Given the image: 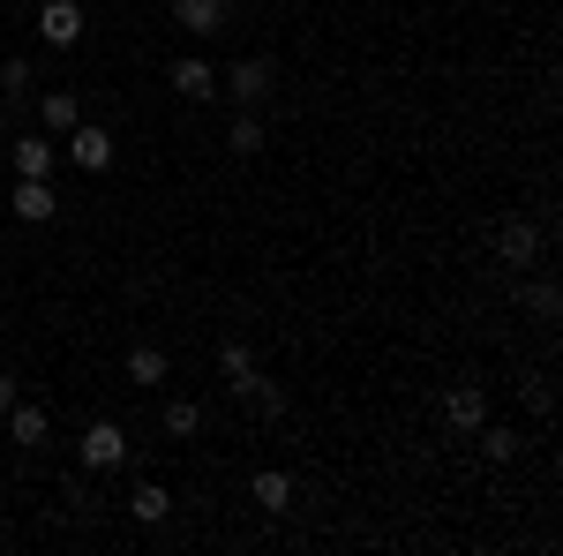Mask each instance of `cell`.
<instances>
[{
	"mask_svg": "<svg viewBox=\"0 0 563 556\" xmlns=\"http://www.w3.org/2000/svg\"><path fill=\"white\" fill-rule=\"evenodd\" d=\"M60 159H68L76 173H90V181H98V173H113L121 143H113V129H106V121H76V129L60 135Z\"/></svg>",
	"mask_w": 563,
	"mask_h": 556,
	"instance_id": "obj_1",
	"label": "cell"
},
{
	"mask_svg": "<svg viewBox=\"0 0 563 556\" xmlns=\"http://www.w3.org/2000/svg\"><path fill=\"white\" fill-rule=\"evenodd\" d=\"M218 90L233 98V106H271V90H278V61H263V53H249V61H233V68H218Z\"/></svg>",
	"mask_w": 563,
	"mask_h": 556,
	"instance_id": "obj_2",
	"label": "cell"
},
{
	"mask_svg": "<svg viewBox=\"0 0 563 556\" xmlns=\"http://www.w3.org/2000/svg\"><path fill=\"white\" fill-rule=\"evenodd\" d=\"M129 451H135V444H129V428H121V422H90L84 428V473H121V467H129Z\"/></svg>",
	"mask_w": 563,
	"mask_h": 556,
	"instance_id": "obj_3",
	"label": "cell"
},
{
	"mask_svg": "<svg viewBox=\"0 0 563 556\" xmlns=\"http://www.w3.org/2000/svg\"><path fill=\"white\" fill-rule=\"evenodd\" d=\"M166 84H174V98H188V106H211L218 98V68L203 61V53H180L174 68H166Z\"/></svg>",
	"mask_w": 563,
	"mask_h": 556,
	"instance_id": "obj_4",
	"label": "cell"
},
{
	"mask_svg": "<svg viewBox=\"0 0 563 556\" xmlns=\"http://www.w3.org/2000/svg\"><path fill=\"white\" fill-rule=\"evenodd\" d=\"M38 39L53 45V53L84 45V8H76V0H38Z\"/></svg>",
	"mask_w": 563,
	"mask_h": 556,
	"instance_id": "obj_5",
	"label": "cell"
},
{
	"mask_svg": "<svg viewBox=\"0 0 563 556\" xmlns=\"http://www.w3.org/2000/svg\"><path fill=\"white\" fill-rule=\"evenodd\" d=\"M496 257L511 263V271H533V263H541V226H533V218H504V226H496Z\"/></svg>",
	"mask_w": 563,
	"mask_h": 556,
	"instance_id": "obj_6",
	"label": "cell"
},
{
	"mask_svg": "<svg viewBox=\"0 0 563 556\" xmlns=\"http://www.w3.org/2000/svg\"><path fill=\"white\" fill-rule=\"evenodd\" d=\"M8 166H15V181H53V166H60V143L53 135H15V151H8Z\"/></svg>",
	"mask_w": 563,
	"mask_h": 556,
	"instance_id": "obj_7",
	"label": "cell"
},
{
	"mask_svg": "<svg viewBox=\"0 0 563 556\" xmlns=\"http://www.w3.org/2000/svg\"><path fill=\"white\" fill-rule=\"evenodd\" d=\"M174 23L203 45V39H218V31H233V8H225V0H174Z\"/></svg>",
	"mask_w": 563,
	"mask_h": 556,
	"instance_id": "obj_8",
	"label": "cell"
},
{
	"mask_svg": "<svg viewBox=\"0 0 563 556\" xmlns=\"http://www.w3.org/2000/svg\"><path fill=\"white\" fill-rule=\"evenodd\" d=\"M443 422L459 428V436H474V428L488 422V391H481V384H451V391H443Z\"/></svg>",
	"mask_w": 563,
	"mask_h": 556,
	"instance_id": "obj_9",
	"label": "cell"
},
{
	"mask_svg": "<svg viewBox=\"0 0 563 556\" xmlns=\"http://www.w3.org/2000/svg\"><path fill=\"white\" fill-rule=\"evenodd\" d=\"M8 211L23 218V226H45V218H60V196H53V181H15Z\"/></svg>",
	"mask_w": 563,
	"mask_h": 556,
	"instance_id": "obj_10",
	"label": "cell"
},
{
	"mask_svg": "<svg viewBox=\"0 0 563 556\" xmlns=\"http://www.w3.org/2000/svg\"><path fill=\"white\" fill-rule=\"evenodd\" d=\"M0 422H8V444H23V451H45V436H53L45 406H23V399H15V406H8Z\"/></svg>",
	"mask_w": 563,
	"mask_h": 556,
	"instance_id": "obj_11",
	"label": "cell"
},
{
	"mask_svg": "<svg viewBox=\"0 0 563 556\" xmlns=\"http://www.w3.org/2000/svg\"><path fill=\"white\" fill-rule=\"evenodd\" d=\"M474 444H481V459H488V467H511V459L526 451V436H519L511 422H481V428H474Z\"/></svg>",
	"mask_w": 563,
	"mask_h": 556,
	"instance_id": "obj_12",
	"label": "cell"
},
{
	"mask_svg": "<svg viewBox=\"0 0 563 556\" xmlns=\"http://www.w3.org/2000/svg\"><path fill=\"white\" fill-rule=\"evenodd\" d=\"M263 143H271V121H263L256 106H241V113H233V129H225V151H233V159H256Z\"/></svg>",
	"mask_w": 563,
	"mask_h": 556,
	"instance_id": "obj_13",
	"label": "cell"
},
{
	"mask_svg": "<svg viewBox=\"0 0 563 556\" xmlns=\"http://www.w3.org/2000/svg\"><path fill=\"white\" fill-rule=\"evenodd\" d=\"M233 399H241V406H256L263 422H278V414H286V384H271V377H256V369L233 384Z\"/></svg>",
	"mask_w": 563,
	"mask_h": 556,
	"instance_id": "obj_14",
	"label": "cell"
},
{
	"mask_svg": "<svg viewBox=\"0 0 563 556\" xmlns=\"http://www.w3.org/2000/svg\"><path fill=\"white\" fill-rule=\"evenodd\" d=\"M31 90H38V61H31V53H0V98L23 106Z\"/></svg>",
	"mask_w": 563,
	"mask_h": 556,
	"instance_id": "obj_15",
	"label": "cell"
},
{
	"mask_svg": "<svg viewBox=\"0 0 563 556\" xmlns=\"http://www.w3.org/2000/svg\"><path fill=\"white\" fill-rule=\"evenodd\" d=\"M76 121H84V98H76V90H45L38 98V129L45 135H68Z\"/></svg>",
	"mask_w": 563,
	"mask_h": 556,
	"instance_id": "obj_16",
	"label": "cell"
},
{
	"mask_svg": "<svg viewBox=\"0 0 563 556\" xmlns=\"http://www.w3.org/2000/svg\"><path fill=\"white\" fill-rule=\"evenodd\" d=\"M166 512H174V489H166V481H135L129 489V519L135 526H158Z\"/></svg>",
	"mask_w": 563,
	"mask_h": 556,
	"instance_id": "obj_17",
	"label": "cell"
},
{
	"mask_svg": "<svg viewBox=\"0 0 563 556\" xmlns=\"http://www.w3.org/2000/svg\"><path fill=\"white\" fill-rule=\"evenodd\" d=\"M249 497H256V504H263L271 519H278V512H294V481H286L278 467H263L256 481H249Z\"/></svg>",
	"mask_w": 563,
	"mask_h": 556,
	"instance_id": "obj_18",
	"label": "cell"
},
{
	"mask_svg": "<svg viewBox=\"0 0 563 556\" xmlns=\"http://www.w3.org/2000/svg\"><path fill=\"white\" fill-rule=\"evenodd\" d=\"M166 377H174V369H166V353H158V346H135V353H129V384L135 391H158Z\"/></svg>",
	"mask_w": 563,
	"mask_h": 556,
	"instance_id": "obj_19",
	"label": "cell"
},
{
	"mask_svg": "<svg viewBox=\"0 0 563 556\" xmlns=\"http://www.w3.org/2000/svg\"><path fill=\"white\" fill-rule=\"evenodd\" d=\"M158 422H166V436L188 444V436H203V406H196V399H166V414H158Z\"/></svg>",
	"mask_w": 563,
	"mask_h": 556,
	"instance_id": "obj_20",
	"label": "cell"
},
{
	"mask_svg": "<svg viewBox=\"0 0 563 556\" xmlns=\"http://www.w3.org/2000/svg\"><path fill=\"white\" fill-rule=\"evenodd\" d=\"M526 316H533V324H556V308H563V294H556V279H533V286H526Z\"/></svg>",
	"mask_w": 563,
	"mask_h": 556,
	"instance_id": "obj_21",
	"label": "cell"
},
{
	"mask_svg": "<svg viewBox=\"0 0 563 556\" xmlns=\"http://www.w3.org/2000/svg\"><path fill=\"white\" fill-rule=\"evenodd\" d=\"M249 369H256V353H249V346H241V339H218V377H225V391L241 384Z\"/></svg>",
	"mask_w": 563,
	"mask_h": 556,
	"instance_id": "obj_22",
	"label": "cell"
},
{
	"mask_svg": "<svg viewBox=\"0 0 563 556\" xmlns=\"http://www.w3.org/2000/svg\"><path fill=\"white\" fill-rule=\"evenodd\" d=\"M15 399H23V391H15V377H8V369H0V414H8V406H15Z\"/></svg>",
	"mask_w": 563,
	"mask_h": 556,
	"instance_id": "obj_23",
	"label": "cell"
},
{
	"mask_svg": "<svg viewBox=\"0 0 563 556\" xmlns=\"http://www.w3.org/2000/svg\"><path fill=\"white\" fill-rule=\"evenodd\" d=\"M8 8H38V0H8Z\"/></svg>",
	"mask_w": 563,
	"mask_h": 556,
	"instance_id": "obj_24",
	"label": "cell"
},
{
	"mask_svg": "<svg viewBox=\"0 0 563 556\" xmlns=\"http://www.w3.org/2000/svg\"><path fill=\"white\" fill-rule=\"evenodd\" d=\"M0 53H8V23H0Z\"/></svg>",
	"mask_w": 563,
	"mask_h": 556,
	"instance_id": "obj_25",
	"label": "cell"
},
{
	"mask_svg": "<svg viewBox=\"0 0 563 556\" xmlns=\"http://www.w3.org/2000/svg\"><path fill=\"white\" fill-rule=\"evenodd\" d=\"M0 549H8V526H0Z\"/></svg>",
	"mask_w": 563,
	"mask_h": 556,
	"instance_id": "obj_26",
	"label": "cell"
},
{
	"mask_svg": "<svg viewBox=\"0 0 563 556\" xmlns=\"http://www.w3.org/2000/svg\"><path fill=\"white\" fill-rule=\"evenodd\" d=\"M249 8H271V0H249Z\"/></svg>",
	"mask_w": 563,
	"mask_h": 556,
	"instance_id": "obj_27",
	"label": "cell"
}]
</instances>
